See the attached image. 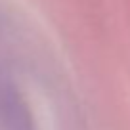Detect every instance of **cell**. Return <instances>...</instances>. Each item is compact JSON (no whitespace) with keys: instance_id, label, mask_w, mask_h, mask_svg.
Instances as JSON below:
<instances>
[{"instance_id":"1","label":"cell","mask_w":130,"mask_h":130,"mask_svg":"<svg viewBox=\"0 0 130 130\" xmlns=\"http://www.w3.org/2000/svg\"><path fill=\"white\" fill-rule=\"evenodd\" d=\"M0 124L6 130H32L29 103L13 78L0 67Z\"/></svg>"}]
</instances>
